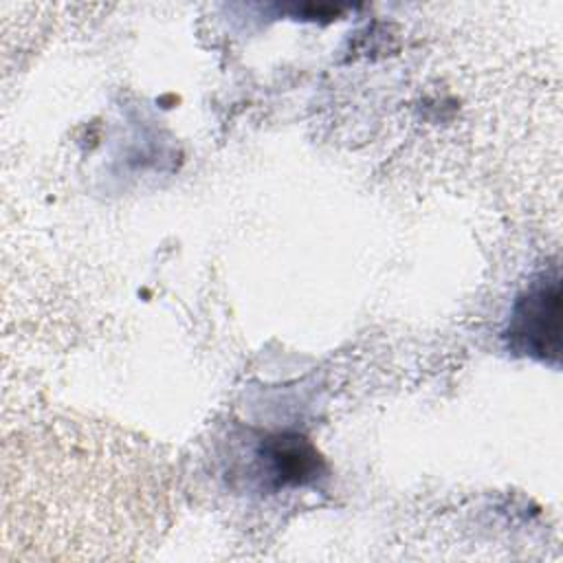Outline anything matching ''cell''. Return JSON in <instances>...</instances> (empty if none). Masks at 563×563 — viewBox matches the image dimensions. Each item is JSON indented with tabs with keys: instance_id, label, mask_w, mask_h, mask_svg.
Returning <instances> with one entry per match:
<instances>
[{
	"instance_id": "7a4b0ae2",
	"label": "cell",
	"mask_w": 563,
	"mask_h": 563,
	"mask_svg": "<svg viewBox=\"0 0 563 563\" xmlns=\"http://www.w3.org/2000/svg\"><path fill=\"white\" fill-rule=\"evenodd\" d=\"M262 460L268 462V477L275 486L308 484L319 477L323 462L314 446L301 435H273L262 446Z\"/></svg>"
},
{
	"instance_id": "6da1fadb",
	"label": "cell",
	"mask_w": 563,
	"mask_h": 563,
	"mask_svg": "<svg viewBox=\"0 0 563 563\" xmlns=\"http://www.w3.org/2000/svg\"><path fill=\"white\" fill-rule=\"evenodd\" d=\"M508 347L543 363L561 356V275L541 273L517 299L506 328Z\"/></svg>"
}]
</instances>
